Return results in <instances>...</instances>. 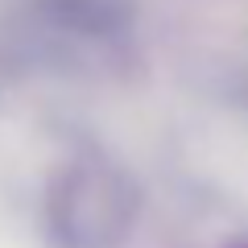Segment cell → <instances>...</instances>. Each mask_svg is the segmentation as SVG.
I'll return each instance as SVG.
<instances>
[{"mask_svg": "<svg viewBox=\"0 0 248 248\" xmlns=\"http://www.w3.org/2000/svg\"><path fill=\"white\" fill-rule=\"evenodd\" d=\"M141 190L116 161L79 157L50 186V232L62 248H116L137 223Z\"/></svg>", "mask_w": 248, "mask_h": 248, "instance_id": "obj_1", "label": "cell"}, {"mask_svg": "<svg viewBox=\"0 0 248 248\" xmlns=\"http://www.w3.org/2000/svg\"><path fill=\"white\" fill-rule=\"evenodd\" d=\"M37 4L46 21L83 37H112L133 17V0H37Z\"/></svg>", "mask_w": 248, "mask_h": 248, "instance_id": "obj_2", "label": "cell"}, {"mask_svg": "<svg viewBox=\"0 0 248 248\" xmlns=\"http://www.w3.org/2000/svg\"><path fill=\"white\" fill-rule=\"evenodd\" d=\"M236 248H248V240H244V244H236Z\"/></svg>", "mask_w": 248, "mask_h": 248, "instance_id": "obj_3", "label": "cell"}]
</instances>
